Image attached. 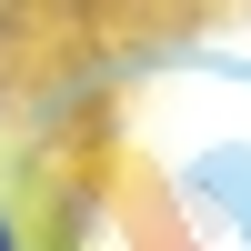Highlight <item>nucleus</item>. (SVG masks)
<instances>
[{
    "instance_id": "obj_1",
    "label": "nucleus",
    "mask_w": 251,
    "mask_h": 251,
    "mask_svg": "<svg viewBox=\"0 0 251 251\" xmlns=\"http://www.w3.org/2000/svg\"><path fill=\"white\" fill-rule=\"evenodd\" d=\"M0 251H30V221L10 211V191H0Z\"/></svg>"
}]
</instances>
